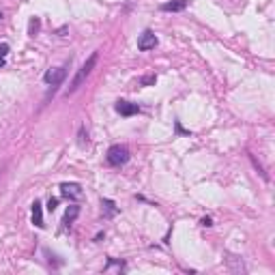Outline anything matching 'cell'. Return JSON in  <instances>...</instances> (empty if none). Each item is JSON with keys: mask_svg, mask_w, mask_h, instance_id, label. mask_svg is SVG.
Listing matches in <instances>:
<instances>
[{"mask_svg": "<svg viewBox=\"0 0 275 275\" xmlns=\"http://www.w3.org/2000/svg\"><path fill=\"white\" fill-rule=\"evenodd\" d=\"M97 58H99V52H93V54L88 56V61L82 65V69L77 71V75L73 77V82H71V86H69V90H67V97H69V95H73L75 90H77V88H80L82 84H84V80H86V77L90 75V71L95 69V65H97Z\"/></svg>", "mask_w": 275, "mask_h": 275, "instance_id": "6da1fadb", "label": "cell"}, {"mask_svg": "<svg viewBox=\"0 0 275 275\" xmlns=\"http://www.w3.org/2000/svg\"><path fill=\"white\" fill-rule=\"evenodd\" d=\"M106 159L110 166H125V163L129 161V148L127 146H121V144H114V146H110L108 148V155H106Z\"/></svg>", "mask_w": 275, "mask_h": 275, "instance_id": "7a4b0ae2", "label": "cell"}, {"mask_svg": "<svg viewBox=\"0 0 275 275\" xmlns=\"http://www.w3.org/2000/svg\"><path fill=\"white\" fill-rule=\"evenodd\" d=\"M65 77H67V67H54V69L45 71L43 82L48 84V86H58V84H63Z\"/></svg>", "mask_w": 275, "mask_h": 275, "instance_id": "3957f363", "label": "cell"}, {"mask_svg": "<svg viewBox=\"0 0 275 275\" xmlns=\"http://www.w3.org/2000/svg\"><path fill=\"white\" fill-rule=\"evenodd\" d=\"M61 196L69 200H80L84 192H82V185L80 183H61Z\"/></svg>", "mask_w": 275, "mask_h": 275, "instance_id": "277c9868", "label": "cell"}, {"mask_svg": "<svg viewBox=\"0 0 275 275\" xmlns=\"http://www.w3.org/2000/svg\"><path fill=\"white\" fill-rule=\"evenodd\" d=\"M159 43L155 37L153 30H144L140 37H138V50L140 52H148V50H155V45Z\"/></svg>", "mask_w": 275, "mask_h": 275, "instance_id": "5b68a950", "label": "cell"}, {"mask_svg": "<svg viewBox=\"0 0 275 275\" xmlns=\"http://www.w3.org/2000/svg\"><path fill=\"white\" fill-rule=\"evenodd\" d=\"M116 112L121 116H134L140 112V106L138 103H132V101H116Z\"/></svg>", "mask_w": 275, "mask_h": 275, "instance_id": "8992f818", "label": "cell"}, {"mask_svg": "<svg viewBox=\"0 0 275 275\" xmlns=\"http://www.w3.org/2000/svg\"><path fill=\"white\" fill-rule=\"evenodd\" d=\"M77 215H80V206L77 205H71L67 208V213H65V217H63V228H71V224L77 219Z\"/></svg>", "mask_w": 275, "mask_h": 275, "instance_id": "52a82bcc", "label": "cell"}, {"mask_svg": "<svg viewBox=\"0 0 275 275\" xmlns=\"http://www.w3.org/2000/svg\"><path fill=\"white\" fill-rule=\"evenodd\" d=\"M32 224H35L37 228H43V208H41V202L35 200L32 202Z\"/></svg>", "mask_w": 275, "mask_h": 275, "instance_id": "ba28073f", "label": "cell"}, {"mask_svg": "<svg viewBox=\"0 0 275 275\" xmlns=\"http://www.w3.org/2000/svg\"><path fill=\"white\" fill-rule=\"evenodd\" d=\"M187 6V0H172V2H166V4H161V11H166V13H179L183 11Z\"/></svg>", "mask_w": 275, "mask_h": 275, "instance_id": "9c48e42d", "label": "cell"}, {"mask_svg": "<svg viewBox=\"0 0 275 275\" xmlns=\"http://www.w3.org/2000/svg\"><path fill=\"white\" fill-rule=\"evenodd\" d=\"M101 206H103V211H106V217H114V215H116V205L110 198L103 200Z\"/></svg>", "mask_w": 275, "mask_h": 275, "instance_id": "30bf717a", "label": "cell"}, {"mask_svg": "<svg viewBox=\"0 0 275 275\" xmlns=\"http://www.w3.org/2000/svg\"><path fill=\"white\" fill-rule=\"evenodd\" d=\"M9 52H11L9 43H0V67H4V65H6V56H9Z\"/></svg>", "mask_w": 275, "mask_h": 275, "instance_id": "8fae6325", "label": "cell"}, {"mask_svg": "<svg viewBox=\"0 0 275 275\" xmlns=\"http://www.w3.org/2000/svg\"><path fill=\"white\" fill-rule=\"evenodd\" d=\"M39 26H41V22H39L37 17H32V19H30V24H28V32H30V35H35V32L39 30Z\"/></svg>", "mask_w": 275, "mask_h": 275, "instance_id": "7c38bea8", "label": "cell"}, {"mask_svg": "<svg viewBox=\"0 0 275 275\" xmlns=\"http://www.w3.org/2000/svg\"><path fill=\"white\" fill-rule=\"evenodd\" d=\"M155 82H157L155 75H146V77H142V80H140L142 86H150V84H155Z\"/></svg>", "mask_w": 275, "mask_h": 275, "instance_id": "4fadbf2b", "label": "cell"}, {"mask_svg": "<svg viewBox=\"0 0 275 275\" xmlns=\"http://www.w3.org/2000/svg\"><path fill=\"white\" fill-rule=\"evenodd\" d=\"M80 144L84 146V144H88V134L84 132V127H80Z\"/></svg>", "mask_w": 275, "mask_h": 275, "instance_id": "5bb4252c", "label": "cell"}, {"mask_svg": "<svg viewBox=\"0 0 275 275\" xmlns=\"http://www.w3.org/2000/svg\"><path fill=\"white\" fill-rule=\"evenodd\" d=\"M56 206H58V198H50V202H48V211L52 213Z\"/></svg>", "mask_w": 275, "mask_h": 275, "instance_id": "9a60e30c", "label": "cell"}, {"mask_svg": "<svg viewBox=\"0 0 275 275\" xmlns=\"http://www.w3.org/2000/svg\"><path fill=\"white\" fill-rule=\"evenodd\" d=\"M200 224L208 228V226H213V221H211V217H205V219H202V221H200Z\"/></svg>", "mask_w": 275, "mask_h": 275, "instance_id": "2e32d148", "label": "cell"}, {"mask_svg": "<svg viewBox=\"0 0 275 275\" xmlns=\"http://www.w3.org/2000/svg\"><path fill=\"white\" fill-rule=\"evenodd\" d=\"M0 19H2V13H0Z\"/></svg>", "mask_w": 275, "mask_h": 275, "instance_id": "e0dca14e", "label": "cell"}]
</instances>
